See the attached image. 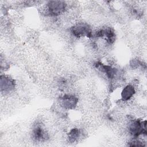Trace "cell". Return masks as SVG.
Wrapping results in <instances>:
<instances>
[{"instance_id":"10","label":"cell","mask_w":147,"mask_h":147,"mask_svg":"<svg viewBox=\"0 0 147 147\" xmlns=\"http://www.w3.org/2000/svg\"><path fill=\"white\" fill-rule=\"evenodd\" d=\"M130 144H129V146H144V145L143 144V143L138 140H133L131 142H130Z\"/></svg>"},{"instance_id":"3","label":"cell","mask_w":147,"mask_h":147,"mask_svg":"<svg viewBox=\"0 0 147 147\" xmlns=\"http://www.w3.org/2000/svg\"><path fill=\"white\" fill-rule=\"evenodd\" d=\"M72 34L76 37L87 36L91 37L92 36V33L90 28L85 24H80L72 27L71 29Z\"/></svg>"},{"instance_id":"7","label":"cell","mask_w":147,"mask_h":147,"mask_svg":"<svg viewBox=\"0 0 147 147\" xmlns=\"http://www.w3.org/2000/svg\"><path fill=\"white\" fill-rule=\"evenodd\" d=\"M95 66L102 72H104L109 79H114L117 75V69L109 65H104L100 63H97Z\"/></svg>"},{"instance_id":"2","label":"cell","mask_w":147,"mask_h":147,"mask_svg":"<svg viewBox=\"0 0 147 147\" xmlns=\"http://www.w3.org/2000/svg\"><path fill=\"white\" fill-rule=\"evenodd\" d=\"M146 121H141L140 119H136L132 121L129 126V130L130 134L135 138L139 136L146 134Z\"/></svg>"},{"instance_id":"1","label":"cell","mask_w":147,"mask_h":147,"mask_svg":"<svg viewBox=\"0 0 147 147\" xmlns=\"http://www.w3.org/2000/svg\"><path fill=\"white\" fill-rule=\"evenodd\" d=\"M67 6L64 1H49L47 5L48 13L52 16H57L63 13Z\"/></svg>"},{"instance_id":"9","label":"cell","mask_w":147,"mask_h":147,"mask_svg":"<svg viewBox=\"0 0 147 147\" xmlns=\"http://www.w3.org/2000/svg\"><path fill=\"white\" fill-rule=\"evenodd\" d=\"M80 130L77 128H74L69 131L68 134L69 141L71 142H74L76 141L80 137Z\"/></svg>"},{"instance_id":"4","label":"cell","mask_w":147,"mask_h":147,"mask_svg":"<svg viewBox=\"0 0 147 147\" xmlns=\"http://www.w3.org/2000/svg\"><path fill=\"white\" fill-rule=\"evenodd\" d=\"M60 105L65 109H72L77 105L78 99V98L72 95L65 94L59 98Z\"/></svg>"},{"instance_id":"8","label":"cell","mask_w":147,"mask_h":147,"mask_svg":"<svg viewBox=\"0 0 147 147\" xmlns=\"http://www.w3.org/2000/svg\"><path fill=\"white\" fill-rule=\"evenodd\" d=\"M134 87L130 84L126 86L121 92V99L123 101L129 100L134 94Z\"/></svg>"},{"instance_id":"6","label":"cell","mask_w":147,"mask_h":147,"mask_svg":"<svg viewBox=\"0 0 147 147\" xmlns=\"http://www.w3.org/2000/svg\"><path fill=\"white\" fill-rule=\"evenodd\" d=\"M14 80L5 75L1 76V91L2 92H10L14 88Z\"/></svg>"},{"instance_id":"5","label":"cell","mask_w":147,"mask_h":147,"mask_svg":"<svg viewBox=\"0 0 147 147\" xmlns=\"http://www.w3.org/2000/svg\"><path fill=\"white\" fill-rule=\"evenodd\" d=\"M32 137L36 141H42L46 140L48 138V135L42 125L37 123L34 126L32 130Z\"/></svg>"}]
</instances>
